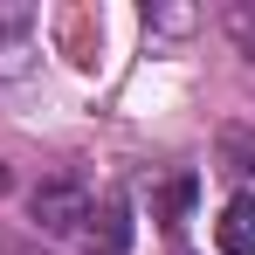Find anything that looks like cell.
<instances>
[{"label": "cell", "mask_w": 255, "mask_h": 255, "mask_svg": "<svg viewBox=\"0 0 255 255\" xmlns=\"http://www.w3.org/2000/svg\"><path fill=\"white\" fill-rule=\"evenodd\" d=\"M7 186H14V172H7V159H0V193H7Z\"/></svg>", "instance_id": "10"}, {"label": "cell", "mask_w": 255, "mask_h": 255, "mask_svg": "<svg viewBox=\"0 0 255 255\" xmlns=\"http://www.w3.org/2000/svg\"><path fill=\"white\" fill-rule=\"evenodd\" d=\"M131 228H138L131 207L111 193V200H97V207H90V221H83V235H76V242H83V255H131Z\"/></svg>", "instance_id": "2"}, {"label": "cell", "mask_w": 255, "mask_h": 255, "mask_svg": "<svg viewBox=\"0 0 255 255\" xmlns=\"http://www.w3.org/2000/svg\"><path fill=\"white\" fill-rule=\"evenodd\" d=\"M90 186L76 179V172H55V179H42L35 193H28V221L42 228V235H83V221H90Z\"/></svg>", "instance_id": "1"}, {"label": "cell", "mask_w": 255, "mask_h": 255, "mask_svg": "<svg viewBox=\"0 0 255 255\" xmlns=\"http://www.w3.org/2000/svg\"><path fill=\"white\" fill-rule=\"evenodd\" d=\"M214 159H221V172H235V179H249V186H255V125L228 118V125L214 131Z\"/></svg>", "instance_id": "4"}, {"label": "cell", "mask_w": 255, "mask_h": 255, "mask_svg": "<svg viewBox=\"0 0 255 255\" xmlns=\"http://www.w3.org/2000/svg\"><path fill=\"white\" fill-rule=\"evenodd\" d=\"M145 28L152 35H186L193 28V7H145Z\"/></svg>", "instance_id": "8"}, {"label": "cell", "mask_w": 255, "mask_h": 255, "mask_svg": "<svg viewBox=\"0 0 255 255\" xmlns=\"http://www.w3.org/2000/svg\"><path fill=\"white\" fill-rule=\"evenodd\" d=\"M214 249L221 255H255V193H235L214 221Z\"/></svg>", "instance_id": "3"}, {"label": "cell", "mask_w": 255, "mask_h": 255, "mask_svg": "<svg viewBox=\"0 0 255 255\" xmlns=\"http://www.w3.org/2000/svg\"><path fill=\"white\" fill-rule=\"evenodd\" d=\"M7 255H48V249H35V242H21V249H7Z\"/></svg>", "instance_id": "9"}, {"label": "cell", "mask_w": 255, "mask_h": 255, "mask_svg": "<svg viewBox=\"0 0 255 255\" xmlns=\"http://www.w3.org/2000/svg\"><path fill=\"white\" fill-rule=\"evenodd\" d=\"M221 28H228V42H235V48L255 62V0H235V7L221 14Z\"/></svg>", "instance_id": "7"}, {"label": "cell", "mask_w": 255, "mask_h": 255, "mask_svg": "<svg viewBox=\"0 0 255 255\" xmlns=\"http://www.w3.org/2000/svg\"><path fill=\"white\" fill-rule=\"evenodd\" d=\"M193 193H200V186H193V172H179V179H166V186L152 193V221H159V228H179V221L193 214Z\"/></svg>", "instance_id": "6"}, {"label": "cell", "mask_w": 255, "mask_h": 255, "mask_svg": "<svg viewBox=\"0 0 255 255\" xmlns=\"http://www.w3.org/2000/svg\"><path fill=\"white\" fill-rule=\"evenodd\" d=\"M28 69H35V35L21 21H0V83L28 76Z\"/></svg>", "instance_id": "5"}]
</instances>
